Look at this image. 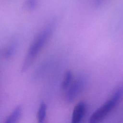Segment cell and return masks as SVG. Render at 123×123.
Segmentation results:
<instances>
[{
    "mask_svg": "<svg viewBox=\"0 0 123 123\" xmlns=\"http://www.w3.org/2000/svg\"><path fill=\"white\" fill-rule=\"evenodd\" d=\"M52 34V29L47 27L41 31L32 42L22 65V72L26 71L33 63L38 54Z\"/></svg>",
    "mask_w": 123,
    "mask_h": 123,
    "instance_id": "1",
    "label": "cell"
},
{
    "mask_svg": "<svg viewBox=\"0 0 123 123\" xmlns=\"http://www.w3.org/2000/svg\"><path fill=\"white\" fill-rule=\"evenodd\" d=\"M123 97V85L119 87L111 97L91 116L90 123H97L104 119L119 102Z\"/></svg>",
    "mask_w": 123,
    "mask_h": 123,
    "instance_id": "2",
    "label": "cell"
},
{
    "mask_svg": "<svg viewBox=\"0 0 123 123\" xmlns=\"http://www.w3.org/2000/svg\"><path fill=\"white\" fill-rule=\"evenodd\" d=\"M85 80L82 77H79L71 84L67 89L65 95V100L67 103L73 102L83 89Z\"/></svg>",
    "mask_w": 123,
    "mask_h": 123,
    "instance_id": "3",
    "label": "cell"
},
{
    "mask_svg": "<svg viewBox=\"0 0 123 123\" xmlns=\"http://www.w3.org/2000/svg\"><path fill=\"white\" fill-rule=\"evenodd\" d=\"M86 111V105L84 102H80L75 105L72 115V123H79L84 117Z\"/></svg>",
    "mask_w": 123,
    "mask_h": 123,
    "instance_id": "4",
    "label": "cell"
},
{
    "mask_svg": "<svg viewBox=\"0 0 123 123\" xmlns=\"http://www.w3.org/2000/svg\"><path fill=\"white\" fill-rule=\"evenodd\" d=\"M22 113V108L20 105L16 106L10 115L6 119L4 123H16L20 118Z\"/></svg>",
    "mask_w": 123,
    "mask_h": 123,
    "instance_id": "5",
    "label": "cell"
},
{
    "mask_svg": "<svg viewBox=\"0 0 123 123\" xmlns=\"http://www.w3.org/2000/svg\"><path fill=\"white\" fill-rule=\"evenodd\" d=\"M47 112V105L46 103L42 101L39 105V107L37 113V119L39 123H42L44 121Z\"/></svg>",
    "mask_w": 123,
    "mask_h": 123,
    "instance_id": "6",
    "label": "cell"
},
{
    "mask_svg": "<svg viewBox=\"0 0 123 123\" xmlns=\"http://www.w3.org/2000/svg\"><path fill=\"white\" fill-rule=\"evenodd\" d=\"M72 80V74L70 71H67L64 74V78L62 83V88L63 90L68 88L71 85Z\"/></svg>",
    "mask_w": 123,
    "mask_h": 123,
    "instance_id": "7",
    "label": "cell"
},
{
    "mask_svg": "<svg viewBox=\"0 0 123 123\" xmlns=\"http://www.w3.org/2000/svg\"><path fill=\"white\" fill-rule=\"evenodd\" d=\"M15 46L12 45L9 46L5 50L4 53V57L6 58H8L11 57L15 52Z\"/></svg>",
    "mask_w": 123,
    "mask_h": 123,
    "instance_id": "8",
    "label": "cell"
},
{
    "mask_svg": "<svg viewBox=\"0 0 123 123\" xmlns=\"http://www.w3.org/2000/svg\"><path fill=\"white\" fill-rule=\"evenodd\" d=\"M37 2L35 0H30V1L27 2V6L28 8L30 9H32L35 7V6L36 5L35 3Z\"/></svg>",
    "mask_w": 123,
    "mask_h": 123,
    "instance_id": "9",
    "label": "cell"
}]
</instances>
